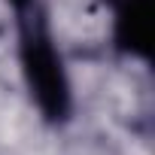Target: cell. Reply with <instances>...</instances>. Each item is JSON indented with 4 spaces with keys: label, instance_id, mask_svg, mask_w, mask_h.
<instances>
[{
    "label": "cell",
    "instance_id": "1",
    "mask_svg": "<svg viewBox=\"0 0 155 155\" xmlns=\"http://www.w3.org/2000/svg\"><path fill=\"white\" fill-rule=\"evenodd\" d=\"M25 70L31 76V85L37 88L40 107L49 116L64 113V101H67V88H64V76H61V64L52 52V46L46 43L43 31L31 28L25 34Z\"/></svg>",
    "mask_w": 155,
    "mask_h": 155
}]
</instances>
